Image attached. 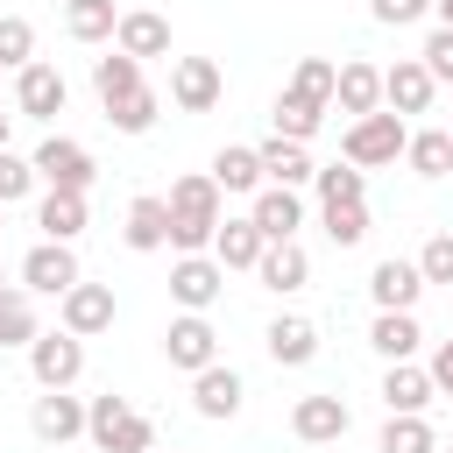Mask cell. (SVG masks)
I'll return each instance as SVG.
<instances>
[{"mask_svg":"<svg viewBox=\"0 0 453 453\" xmlns=\"http://www.w3.org/2000/svg\"><path fill=\"white\" fill-rule=\"evenodd\" d=\"M219 198H226V191L212 184V170H191V177L170 184L163 205H170V248H177V255H212V234H219V219H226Z\"/></svg>","mask_w":453,"mask_h":453,"instance_id":"6da1fadb","label":"cell"},{"mask_svg":"<svg viewBox=\"0 0 453 453\" xmlns=\"http://www.w3.org/2000/svg\"><path fill=\"white\" fill-rule=\"evenodd\" d=\"M85 439L99 453H156V425L127 403V396H85Z\"/></svg>","mask_w":453,"mask_h":453,"instance_id":"7a4b0ae2","label":"cell"},{"mask_svg":"<svg viewBox=\"0 0 453 453\" xmlns=\"http://www.w3.org/2000/svg\"><path fill=\"white\" fill-rule=\"evenodd\" d=\"M411 149V127H403V113H368V120H347V134H340V156L354 163V170H382V163H396Z\"/></svg>","mask_w":453,"mask_h":453,"instance_id":"3957f363","label":"cell"},{"mask_svg":"<svg viewBox=\"0 0 453 453\" xmlns=\"http://www.w3.org/2000/svg\"><path fill=\"white\" fill-rule=\"evenodd\" d=\"M28 163H35L42 191H92V177H99V163H92V149L78 134H42Z\"/></svg>","mask_w":453,"mask_h":453,"instance_id":"277c9868","label":"cell"},{"mask_svg":"<svg viewBox=\"0 0 453 453\" xmlns=\"http://www.w3.org/2000/svg\"><path fill=\"white\" fill-rule=\"evenodd\" d=\"M78 283H85L78 248H64V241H35V248L21 255V290H28V297H64V290H78Z\"/></svg>","mask_w":453,"mask_h":453,"instance_id":"5b68a950","label":"cell"},{"mask_svg":"<svg viewBox=\"0 0 453 453\" xmlns=\"http://www.w3.org/2000/svg\"><path fill=\"white\" fill-rule=\"evenodd\" d=\"M163 361H170L177 375L212 368V361H219V333H212V319H205V311H177V319L163 326Z\"/></svg>","mask_w":453,"mask_h":453,"instance_id":"8992f818","label":"cell"},{"mask_svg":"<svg viewBox=\"0 0 453 453\" xmlns=\"http://www.w3.org/2000/svg\"><path fill=\"white\" fill-rule=\"evenodd\" d=\"M226 99V71L212 57H177L170 64V106L177 113H212Z\"/></svg>","mask_w":453,"mask_h":453,"instance_id":"52a82bcc","label":"cell"},{"mask_svg":"<svg viewBox=\"0 0 453 453\" xmlns=\"http://www.w3.org/2000/svg\"><path fill=\"white\" fill-rule=\"evenodd\" d=\"M28 375H35V389H71L78 375H85V340L78 333H42L35 347H28Z\"/></svg>","mask_w":453,"mask_h":453,"instance_id":"ba28073f","label":"cell"},{"mask_svg":"<svg viewBox=\"0 0 453 453\" xmlns=\"http://www.w3.org/2000/svg\"><path fill=\"white\" fill-rule=\"evenodd\" d=\"M64 106H71V85H64L57 64L35 57L28 71H14V113H21V120H57Z\"/></svg>","mask_w":453,"mask_h":453,"instance_id":"9c48e42d","label":"cell"},{"mask_svg":"<svg viewBox=\"0 0 453 453\" xmlns=\"http://www.w3.org/2000/svg\"><path fill=\"white\" fill-rule=\"evenodd\" d=\"M219 290H226V269H219L212 255H177V262H170V297H177V311H212Z\"/></svg>","mask_w":453,"mask_h":453,"instance_id":"30bf717a","label":"cell"},{"mask_svg":"<svg viewBox=\"0 0 453 453\" xmlns=\"http://www.w3.org/2000/svg\"><path fill=\"white\" fill-rule=\"evenodd\" d=\"M368 297H375V311H418V297H425V269L403 262V255H382V262L368 269Z\"/></svg>","mask_w":453,"mask_h":453,"instance_id":"8fae6325","label":"cell"},{"mask_svg":"<svg viewBox=\"0 0 453 453\" xmlns=\"http://www.w3.org/2000/svg\"><path fill=\"white\" fill-rule=\"evenodd\" d=\"M347 425H354V411H347L340 396H326V389L290 403V432H297L304 446H340V439H347Z\"/></svg>","mask_w":453,"mask_h":453,"instance_id":"7c38bea8","label":"cell"},{"mask_svg":"<svg viewBox=\"0 0 453 453\" xmlns=\"http://www.w3.org/2000/svg\"><path fill=\"white\" fill-rule=\"evenodd\" d=\"M113 283H78V290H64L57 297V319H64V333H78V340H92V333H106L113 326Z\"/></svg>","mask_w":453,"mask_h":453,"instance_id":"4fadbf2b","label":"cell"},{"mask_svg":"<svg viewBox=\"0 0 453 453\" xmlns=\"http://www.w3.org/2000/svg\"><path fill=\"white\" fill-rule=\"evenodd\" d=\"M241 396H248V382H241V368H226V361H212V368L191 375V411L212 418V425H226V418L241 411Z\"/></svg>","mask_w":453,"mask_h":453,"instance_id":"5bb4252c","label":"cell"},{"mask_svg":"<svg viewBox=\"0 0 453 453\" xmlns=\"http://www.w3.org/2000/svg\"><path fill=\"white\" fill-rule=\"evenodd\" d=\"M28 425H35L42 446H71V439H85V396H71V389H42L35 411H28Z\"/></svg>","mask_w":453,"mask_h":453,"instance_id":"9a60e30c","label":"cell"},{"mask_svg":"<svg viewBox=\"0 0 453 453\" xmlns=\"http://www.w3.org/2000/svg\"><path fill=\"white\" fill-rule=\"evenodd\" d=\"M113 50L149 64V57H170V21L156 7H120V28H113Z\"/></svg>","mask_w":453,"mask_h":453,"instance_id":"2e32d148","label":"cell"},{"mask_svg":"<svg viewBox=\"0 0 453 453\" xmlns=\"http://www.w3.org/2000/svg\"><path fill=\"white\" fill-rule=\"evenodd\" d=\"M262 347H269L276 368H304V361H319V326L304 311H276L269 333H262Z\"/></svg>","mask_w":453,"mask_h":453,"instance_id":"e0dca14e","label":"cell"},{"mask_svg":"<svg viewBox=\"0 0 453 453\" xmlns=\"http://www.w3.org/2000/svg\"><path fill=\"white\" fill-rule=\"evenodd\" d=\"M333 106H340L347 120L382 113V71H375L368 57H347V64H340V85H333Z\"/></svg>","mask_w":453,"mask_h":453,"instance_id":"ac0fdd59","label":"cell"},{"mask_svg":"<svg viewBox=\"0 0 453 453\" xmlns=\"http://www.w3.org/2000/svg\"><path fill=\"white\" fill-rule=\"evenodd\" d=\"M432 92H439V85H432V71H425L418 57H396V64L382 71V106H389V113H432Z\"/></svg>","mask_w":453,"mask_h":453,"instance_id":"d6986e66","label":"cell"},{"mask_svg":"<svg viewBox=\"0 0 453 453\" xmlns=\"http://www.w3.org/2000/svg\"><path fill=\"white\" fill-rule=\"evenodd\" d=\"M255 283H262V290H276V297H297V290L311 283V255H304L297 241H269V248H262V262H255Z\"/></svg>","mask_w":453,"mask_h":453,"instance_id":"ffe728a7","label":"cell"},{"mask_svg":"<svg viewBox=\"0 0 453 453\" xmlns=\"http://www.w3.org/2000/svg\"><path fill=\"white\" fill-rule=\"evenodd\" d=\"M432 375L418 368V361H389L382 368V403H389V418H425L432 411Z\"/></svg>","mask_w":453,"mask_h":453,"instance_id":"44dd1931","label":"cell"},{"mask_svg":"<svg viewBox=\"0 0 453 453\" xmlns=\"http://www.w3.org/2000/svg\"><path fill=\"white\" fill-rule=\"evenodd\" d=\"M92 92H99V106L113 113V106L142 99V92H149V78H142V64H134V57L106 50V57H92Z\"/></svg>","mask_w":453,"mask_h":453,"instance_id":"7402d4cb","label":"cell"},{"mask_svg":"<svg viewBox=\"0 0 453 453\" xmlns=\"http://www.w3.org/2000/svg\"><path fill=\"white\" fill-rule=\"evenodd\" d=\"M255 156H262V177H269V184H283V191H304V184L319 177V163H311V149H304V142L269 134V142H255Z\"/></svg>","mask_w":453,"mask_h":453,"instance_id":"603a6c76","label":"cell"},{"mask_svg":"<svg viewBox=\"0 0 453 453\" xmlns=\"http://www.w3.org/2000/svg\"><path fill=\"white\" fill-rule=\"evenodd\" d=\"M248 219L262 226V241H297V226H304V198L283 191V184H262L255 205H248Z\"/></svg>","mask_w":453,"mask_h":453,"instance_id":"cb8c5ba5","label":"cell"},{"mask_svg":"<svg viewBox=\"0 0 453 453\" xmlns=\"http://www.w3.org/2000/svg\"><path fill=\"white\" fill-rule=\"evenodd\" d=\"M35 226H42V241H78L85 226H92V212H85V191H42L35 198Z\"/></svg>","mask_w":453,"mask_h":453,"instance_id":"d4e9b609","label":"cell"},{"mask_svg":"<svg viewBox=\"0 0 453 453\" xmlns=\"http://www.w3.org/2000/svg\"><path fill=\"white\" fill-rule=\"evenodd\" d=\"M120 241H127L134 255H156V248H170V205H163L156 191H142V198L127 205V219H120Z\"/></svg>","mask_w":453,"mask_h":453,"instance_id":"484cf974","label":"cell"},{"mask_svg":"<svg viewBox=\"0 0 453 453\" xmlns=\"http://www.w3.org/2000/svg\"><path fill=\"white\" fill-rule=\"evenodd\" d=\"M368 347H375L382 361H418V347H425V326H418V311H375V326H368Z\"/></svg>","mask_w":453,"mask_h":453,"instance_id":"4316f807","label":"cell"},{"mask_svg":"<svg viewBox=\"0 0 453 453\" xmlns=\"http://www.w3.org/2000/svg\"><path fill=\"white\" fill-rule=\"evenodd\" d=\"M262 248H269V241H262V226H255L248 212H241V219H219V234H212V262H219V269H255Z\"/></svg>","mask_w":453,"mask_h":453,"instance_id":"83f0119b","label":"cell"},{"mask_svg":"<svg viewBox=\"0 0 453 453\" xmlns=\"http://www.w3.org/2000/svg\"><path fill=\"white\" fill-rule=\"evenodd\" d=\"M35 340H42L35 297H28L21 283H7V290H0V354H7V347H35Z\"/></svg>","mask_w":453,"mask_h":453,"instance_id":"f1b7e54d","label":"cell"},{"mask_svg":"<svg viewBox=\"0 0 453 453\" xmlns=\"http://www.w3.org/2000/svg\"><path fill=\"white\" fill-rule=\"evenodd\" d=\"M212 184H219V191H241V198H255L269 177H262V156H255V149H234V142H226V149L212 156Z\"/></svg>","mask_w":453,"mask_h":453,"instance_id":"f546056e","label":"cell"},{"mask_svg":"<svg viewBox=\"0 0 453 453\" xmlns=\"http://www.w3.org/2000/svg\"><path fill=\"white\" fill-rule=\"evenodd\" d=\"M403 163H411V177H446L453 170V127H418L411 134V149H403Z\"/></svg>","mask_w":453,"mask_h":453,"instance_id":"4dcf8cb0","label":"cell"},{"mask_svg":"<svg viewBox=\"0 0 453 453\" xmlns=\"http://www.w3.org/2000/svg\"><path fill=\"white\" fill-rule=\"evenodd\" d=\"M64 28H71V42H113L120 7L113 0H64Z\"/></svg>","mask_w":453,"mask_h":453,"instance_id":"1f68e13d","label":"cell"},{"mask_svg":"<svg viewBox=\"0 0 453 453\" xmlns=\"http://www.w3.org/2000/svg\"><path fill=\"white\" fill-rule=\"evenodd\" d=\"M319 226L333 248H361L368 241V198H340V205H319Z\"/></svg>","mask_w":453,"mask_h":453,"instance_id":"d6a6232c","label":"cell"},{"mask_svg":"<svg viewBox=\"0 0 453 453\" xmlns=\"http://www.w3.org/2000/svg\"><path fill=\"white\" fill-rule=\"evenodd\" d=\"M333 85H340V64L333 57H297V71H290V92L297 99H311V106L333 113Z\"/></svg>","mask_w":453,"mask_h":453,"instance_id":"836d02e7","label":"cell"},{"mask_svg":"<svg viewBox=\"0 0 453 453\" xmlns=\"http://www.w3.org/2000/svg\"><path fill=\"white\" fill-rule=\"evenodd\" d=\"M269 120H276V134H283V142H311V134H319V120H326V106H311V99H297V92L283 85Z\"/></svg>","mask_w":453,"mask_h":453,"instance_id":"e575fe53","label":"cell"},{"mask_svg":"<svg viewBox=\"0 0 453 453\" xmlns=\"http://www.w3.org/2000/svg\"><path fill=\"white\" fill-rule=\"evenodd\" d=\"M375 453H439V432H432V418H389Z\"/></svg>","mask_w":453,"mask_h":453,"instance_id":"d590c367","label":"cell"},{"mask_svg":"<svg viewBox=\"0 0 453 453\" xmlns=\"http://www.w3.org/2000/svg\"><path fill=\"white\" fill-rule=\"evenodd\" d=\"M311 191H319V205H340V198H368V170H354V163L340 156V163H326V170L311 177Z\"/></svg>","mask_w":453,"mask_h":453,"instance_id":"8d00e7d4","label":"cell"},{"mask_svg":"<svg viewBox=\"0 0 453 453\" xmlns=\"http://www.w3.org/2000/svg\"><path fill=\"white\" fill-rule=\"evenodd\" d=\"M35 64V28L21 14H0V71H28Z\"/></svg>","mask_w":453,"mask_h":453,"instance_id":"74e56055","label":"cell"},{"mask_svg":"<svg viewBox=\"0 0 453 453\" xmlns=\"http://www.w3.org/2000/svg\"><path fill=\"white\" fill-rule=\"evenodd\" d=\"M35 184H42V177H35V163H28V156H14V149H0V205H21Z\"/></svg>","mask_w":453,"mask_h":453,"instance_id":"f35d334b","label":"cell"},{"mask_svg":"<svg viewBox=\"0 0 453 453\" xmlns=\"http://www.w3.org/2000/svg\"><path fill=\"white\" fill-rule=\"evenodd\" d=\"M156 113H163V99H156V92H142V99L113 106L106 120H113V134H149V127H156Z\"/></svg>","mask_w":453,"mask_h":453,"instance_id":"ab89813d","label":"cell"},{"mask_svg":"<svg viewBox=\"0 0 453 453\" xmlns=\"http://www.w3.org/2000/svg\"><path fill=\"white\" fill-rule=\"evenodd\" d=\"M418 269H425V283H446L453 290V234H432L418 248Z\"/></svg>","mask_w":453,"mask_h":453,"instance_id":"60d3db41","label":"cell"},{"mask_svg":"<svg viewBox=\"0 0 453 453\" xmlns=\"http://www.w3.org/2000/svg\"><path fill=\"white\" fill-rule=\"evenodd\" d=\"M418 64L432 71V85H453V28H432L425 50H418Z\"/></svg>","mask_w":453,"mask_h":453,"instance_id":"b9f144b4","label":"cell"},{"mask_svg":"<svg viewBox=\"0 0 453 453\" xmlns=\"http://www.w3.org/2000/svg\"><path fill=\"white\" fill-rule=\"evenodd\" d=\"M368 14H375L382 28H411V21L432 14V0H368Z\"/></svg>","mask_w":453,"mask_h":453,"instance_id":"7bdbcfd3","label":"cell"},{"mask_svg":"<svg viewBox=\"0 0 453 453\" xmlns=\"http://www.w3.org/2000/svg\"><path fill=\"white\" fill-rule=\"evenodd\" d=\"M425 375H432V389H439V396H453V340H439V347H432Z\"/></svg>","mask_w":453,"mask_h":453,"instance_id":"ee69618b","label":"cell"},{"mask_svg":"<svg viewBox=\"0 0 453 453\" xmlns=\"http://www.w3.org/2000/svg\"><path fill=\"white\" fill-rule=\"evenodd\" d=\"M432 14H439V28H453V0H432Z\"/></svg>","mask_w":453,"mask_h":453,"instance_id":"f6af8a7d","label":"cell"},{"mask_svg":"<svg viewBox=\"0 0 453 453\" xmlns=\"http://www.w3.org/2000/svg\"><path fill=\"white\" fill-rule=\"evenodd\" d=\"M7 134H14V113H0V149H7Z\"/></svg>","mask_w":453,"mask_h":453,"instance_id":"bcb514c9","label":"cell"},{"mask_svg":"<svg viewBox=\"0 0 453 453\" xmlns=\"http://www.w3.org/2000/svg\"><path fill=\"white\" fill-rule=\"evenodd\" d=\"M0 290H7V269H0Z\"/></svg>","mask_w":453,"mask_h":453,"instance_id":"7dc6e473","label":"cell"},{"mask_svg":"<svg viewBox=\"0 0 453 453\" xmlns=\"http://www.w3.org/2000/svg\"><path fill=\"white\" fill-rule=\"evenodd\" d=\"M439 453H453V446H439Z\"/></svg>","mask_w":453,"mask_h":453,"instance_id":"c3c4849f","label":"cell"},{"mask_svg":"<svg viewBox=\"0 0 453 453\" xmlns=\"http://www.w3.org/2000/svg\"><path fill=\"white\" fill-rule=\"evenodd\" d=\"M0 212H7V205H0Z\"/></svg>","mask_w":453,"mask_h":453,"instance_id":"681fc988","label":"cell"}]
</instances>
